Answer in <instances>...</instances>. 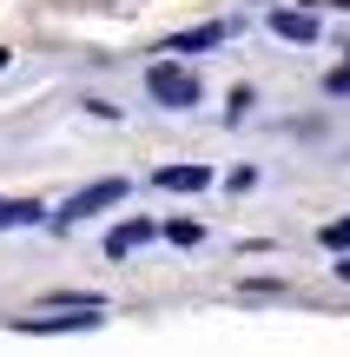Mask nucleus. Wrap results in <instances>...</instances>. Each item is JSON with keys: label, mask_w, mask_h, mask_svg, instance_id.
<instances>
[{"label": "nucleus", "mask_w": 350, "mask_h": 357, "mask_svg": "<svg viewBox=\"0 0 350 357\" xmlns=\"http://www.w3.org/2000/svg\"><path fill=\"white\" fill-rule=\"evenodd\" d=\"M0 66H7V53H0Z\"/></svg>", "instance_id": "f8f14e48"}, {"label": "nucleus", "mask_w": 350, "mask_h": 357, "mask_svg": "<svg viewBox=\"0 0 350 357\" xmlns=\"http://www.w3.org/2000/svg\"><path fill=\"white\" fill-rule=\"evenodd\" d=\"M337 278H344V284H350V252H344V265H337Z\"/></svg>", "instance_id": "9b49d317"}, {"label": "nucleus", "mask_w": 350, "mask_h": 357, "mask_svg": "<svg viewBox=\"0 0 350 357\" xmlns=\"http://www.w3.org/2000/svg\"><path fill=\"white\" fill-rule=\"evenodd\" d=\"M93 324H100V311H79V318H20V331L53 337V331H93Z\"/></svg>", "instance_id": "20e7f679"}, {"label": "nucleus", "mask_w": 350, "mask_h": 357, "mask_svg": "<svg viewBox=\"0 0 350 357\" xmlns=\"http://www.w3.org/2000/svg\"><path fill=\"white\" fill-rule=\"evenodd\" d=\"M324 86H331V93H337V100H344V93H350V60H344V66H337V73H331V79H324Z\"/></svg>", "instance_id": "9d476101"}, {"label": "nucleus", "mask_w": 350, "mask_h": 357, "mask_svg": "<svg viewBox=\"0 0 350 357\" xmlns=\"http://www.w3.org/2000/svg\"><path fill=\"white\" fill-rule=\"evenodd\" d=\"M145 238H152V218H126V225L106 238V252H113V258H126V252H139Z\"/></svg>", "instance_id": "423d86ee"}, {"label": "nucleus", "mask_w": 350, "mask_h": 357, "mask_svg": "<svg viewBox=\"0 0 350 357\" xmlns=\"http://www.w3.org/2000/svg\"><path fill=\"white\" fill-rule=\"evenodd\" d=\"M166 238H172V245H198V238H205V225H198V218H172Z\"/></svg>", "instance_id": "6e6552de"}, {"label": "nucleus", "mask_w": 350, "mask_h": 357, "mask_svg": "<svg viewBox=\"0 0 350 357\" xmlns=\"http://www.w3.org/2000/svg\"><path fill=\"white\" fill-rule=\"evenodd\" d=\"M225 33H232V26H225V20H212V26H198V33H179L166 53H205V47H218Z\"/></svg>", "instance_id": "0eeeda50"}, {"label": "nucleus", "mask_w": 350, "mask_h": 357, "mask_svg": "<svg viewBox=\"0 0 350 357\" xmlns=\"http://www.w3.org/2000/svg\"><path fill=\"white\" fill-rule=\"evenodd\" d=\"M119 199H126V178H100V185H86V192H73V199H66L60 225H73V218H93V212H106V205H119Z\"/></svg>", "instance_id": "f03ea898"}, {"label": "nucleus", "mask_w": 350, "mask_h": 357, "mask_svg": "<svg viewBox=\"0 0 350 357\" xmlns=\"http://www.w3.org/2000/svg\"><path fill=\"white\" fill-rule=\"evenodd\" d=\"M205 185H212L205 166H166L159 172V192H205Z\"/></svg>", "instance_id": "39448f33"}, {"label": "nucleus", "mask_w": 350, "mask_h": 357, "mask_svg": "<svg viewBox=\"0 0 350 357\" xmlns=\"http://www.w3.org/2000/svg\"><path fill=\"white\" fill-rule=\"evenodd\" d=\"M145 93H152L159 106H198V73L179 60H159L152 73H145Z\"/></svg>", "instance_id": "f257e3e1"}, {"label": "nucleus", "mask_w": 350, "mask_h": 357, "mask_svg": "<svg viewBox=\"0 0 350 357\" xmlns=\"http://www.w3.org/2000/svg\"><path fill=\"white\" fill-rule=\"evenodd\" d=\"M324 245H331V252H350V218H337V225H324Z\"/></svg>", "instance_id": "1a4fd4ad"}, {"label": "nucleus", "mask_w": 350, "mask_h": 357, "mask_svg": "<svg viewBox=\"0 0 350 357\" xmlns=\"http://www.w3.org/2000/svg\"><path fill=\"white\" fill-rule=\"evenodd\" d=\"M271 33H278V40H317V13H304V7H278V13H271Z\"/></svg>", "instance_id": "7ed1b4c3"}]
</instances>
